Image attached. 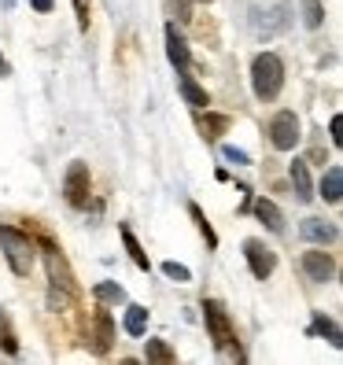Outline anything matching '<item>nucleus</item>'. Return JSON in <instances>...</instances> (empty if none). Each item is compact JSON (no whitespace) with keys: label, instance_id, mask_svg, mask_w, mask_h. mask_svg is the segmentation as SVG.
I'll return each instance as SVG.
<instances>
[{"label":"nucleus","instance_id":"6","mask_svg":"<svg viewBox=\"0 0 343 365\" xmlns=\"http://www.w3.org/2000/svg\"><path fill=\"white\" fill-rule=\"evenodd\" d=\"M63 192H67V203L74 210L89 207V166H85V163H71L67 178H63Z\"/></svg>","mask_w":343,"mask_h":365},{"label":"nucleus","instance_id":"11","mask_svg":"<svg viewBox=\"0 0 343 365\" xmlns=\"http://www.w3.org/2000/svg\"><path fill=\"white\" fill-rule=\"evenodd\" d=\"M299 236H303L307 244H321V247H325V244H332L336 236H339V229H336L332 222H321V218H307L303 225H299Z\"/></svg>","mask_w":343,"mask_h":365},{"label":"nucleus","instance_id":"19","mask_svg":"<svg viewBox=\"0 0 343 365\" xmlns=\"http://www.w3.org/2000/svg\"><path fill=\"white\" fill-rule=\"evenodd\" d=\"M122 329L130 332V336H144V329H148V307H130L126 310V321H122Z\"/></svg>","mask_w":343,"mask_h":365},{"label":"nucleus","instance_id":"27","mask_svg":"<svg viewBox=\"0 0 343 365\" xmlns=\"http://www.w3.org/2000/svg\"><path fill=\"white\" fill-rule=\"evenodd\" d=\"M222 155H225L229 163H237V166H251V155H247V152H240V148H232V144H225V148H222Z\"/></svg>","mask_w":343,"mask_h":365},{"label":"nucleus","instance_id":"7","mask_svg":"<svg viewBox=\"0 0 343 365\" xmlns=\"http://www.w3.org/2000/svg\"><path fill=\"white\" fill-rule=\"evenodd\" d=\"M244 259H247L251 273L259 277V281H266V277L277 269V255H273L262 240H244Z\"/></svg>","mask_w":343,"mask_h":365},{"label":"nucleus","instance_id":"18","mask_svg":"<svg viewBox=\"0 0 343 365\" xmlns=\"http://www.w3.org/2000/svg\"><path fill=\"white\" fill-rule=\"evenodd\" d=\"M118 232H122V244H126V251H130V259L137 262V269H144V273H148V269H152V262H148V255L140 251V244H137L133 229H130V225H122Z\"/></svg>","mask_w":343,"mask_h":365},{"label":"nucleus","instance_id":"29","mask_svg":"<svg viewBox=\"0 0 343 365\" xmlns=\"http://www.w3.org/2000/svg\"><path fill=\"white\" fill-rule=\"evenodd\" d=\"M329 133H332V144H336V148H343V118H339V115H332Z\"/></svg>","mask_w":343,"mask_h":365},{"label":"nucleus","instance_id":"31","mask_svg":"<svg viewBox=\"0 0 343 365\" xmlns=\"http://www.w3.org/2000/svg\"><path fill=\"white\" fill-rule=\"evenodd\" d=\"M52 4H56V0H30V8H34V11H41V15L52 11Z\"/></svg>","mask_w":343,"mask_h":365},{"label":"nucleus","instance_id":"25","mask_svg":"<svg viewBox=\"0 0 343 365\" xmlns=\"http://www.w3.org/2000/svg\"><path fill=\"white\" fill-rule=\"evenodd\" d=\"M225 130H229V118H225V115H210V111H207V118H203V137H210V140H214V137L225 133Z\"/></svg>","mask_w":343,"mask_h":365},{"label":"nucleus","instance_id":"21","mask_svg":"<svg viewBox=\"0 0 343 365\" xmlns=\"http://www.w3.org/2000/svg\"><path fill=\"white\" fill-rule=\"evenodd\" d=\"M93 295L100 299V303H126V288L118 281H100L93 284Z\"/></svg>","mask_w":343,"mask_h":365},{"label":"nucleus","instance_id":"2","mask_svg":"<svg viewBox=\"0 0 343 365\" xmlns=\"http://www.w3.org/2000/svg\"><path fill=\"white\" fill-rule=\"evenodd\" d=\"M0 251H4V259H8V266H11L15 277H30V269L37 262V244L30 240L23 229L0 225Z\"/></svg>","mask_w":343,"mask_h":365},{"label":"nucleus","instance_id":"30","mask_svg":"<svg viewBox=\"0 0 343 365\" xmlns=\"http://www.w3.org/2000/svg\"><path fill=\"white\" fill-rule=\"evenodd\" d=\"M170 8H174V15H178V23H188V0H170Z\"/></svg>","mask_w":343,"mask_h":365},{"label":"nucleus","instance_id":"24","mask_svg":"<svg viewBox=\"0 0 343 365\" xmlns=\"http://www.w3.org/2000/svg\"><path fill=\"white\" fill-rule=\"evenodd\" d=\"M303 23L310 30H317L321 23H325V8H321V0H303Z\"/></svg>","mask_w":343,"mask_h":365},{"label":"nucleus","instance_id":"33","mask_svg":"<svg viewBox=\"0 0 343 365\" xmlns=\"http://www.w3.org/2000/svg\"><path fill=\"white\" fill-rule=\"evenodd\" d=\"M200 4H210V0H200Z\"/></svg>","mask_w":343,"mask_h":365},{"label":"nucleus","instance_id":"15","mask_svg":"<svg viewBox=\"0 0 343 365\" xmlns=\"http://www.w3.org/2000/svg\"><path fill=\"white\" fill-rule=\"evenodd\" d=\"M321 196H325L329 203H339V196H343V166L325 170V178H321Z\"/></svg>","mask_w":343,"mask_h":365},{"label":"nucleus","instance_id":"8","mask_svg":"<svg viewBox=\"0 0 343 365\" xmlns=\"http://www.w3.org/2000/svg\"><path fill=\"white\" fill-rule=\"evenodd\" d=\"M299 266H303L307 281H314V284H329L332 277H336V262H332L329 251H307Z\"/></svg>","mask_w":343,"mask_h":365},{"label":"nucleus","instance_id":"12","mask_svg":"<svg viewBox=\"0 0 343 365\" xmlns=\"http://www.w3.org/2000/svg\"><path fill=\"white\" fill-rule=\"evenodd\" d=\"M288 11H292L288 4H277V8L262 11L266 19H255V30H259V34H266V37H273V34L288 30V23H292V15H288Z\"/></svg>","mask_w":343,"mask_h":365},{"label":"nucleus","instance_id":"14","mask_svg":"<svg viewBox=\"0 0 343 365\" xmlns=\"http://www.w3.org/2000/svg\"><path fill=\"white\" fill-rule=\"evenodd\" d=\"M288 174H292V188H295L299 203H310V200H314V185H310V170H307V163H303V159H295Z\"/></svg>","mask_w":343,"mask_h":365},{"label":"nucleus","instance_id":"26","mask_svg":"<svg viewBox=\"0 0 343 365\" xmlns=\"http://www.w3.org/2000/svg\"><path fill=\"white\" fill-rule=\"evenodd\" d=\"M163 273L170 277V281H178V284H188L192 281V269L181 266V262H163Z\"/></svg>","mask_w":343,"mask_h":365},{"label":"nucleus","instance_id":"22","mask_svg":"<svg viewBox=\"0 0 343 365\" xmlns=\"http://www.w3.org/2000/svg\"><path fill=\"white\" fill-rule=\"evenodd\" d=\"M0 347H4V354H19V339L11 329V317L4 310H0Z\"/></svg>","mask_w":343,"mask_h":365},{"label":"nucleus","instance_id":"13","mask_svg":"<svg viewBox=\"0 0 343 365\" xmlns=\"http://www.w3.org/2000/svg\"><path fill=\"white\" fill-rule=\"evenodd\" d=\"M255 218H259L270 232H285V214H281V207H277L273 200H255Z\"/></svg>","mask_w":343,"mask_h":365},{"label":"nucleus","instance_id":"32","mask_svg":"<svg viewBox=\"0 0 343 365\" xmlns=\"http://www.w3.org/2000/svg\"><path fill=\"white\" fill-rule=\"evenodd\" d=\"M0 78H11V63L4 56H0Z\"/></svg>","mask_w":343,"mask_h":365},{"label":"nucleus","instance_id":"23","mask_svg":"<svg viewBox=\"0 0 343 365\" xmlns=\"http://www.w3.org/2000/svg\"><path fill=\"white\" fill-rule=\"evenodd\" d=\"M188 214H192V222H196V229L203 232V240H207V247L214 251V247H218V232H214V229H210V222L203 218V210H200L196 203H192V207H188Z\"/></svg>","mask_w":343,"mask_h":365},{"label":"nucleus","instance_id":"9","mask_svg":"<svg viewBox=\"0 0 343 365\" xmlns=\"http://www.w3.org/2000/svg\"><path fill=\"white\" fill-rule=\"evenodd\" d=\"M115 347V321L107 310H96V321H93V354H107Z\"/></svg>","mask_w":343,"mask_h":365},{"label":"nucleus","instance_id":"10","mask_svg":"<svg viewBox=\"0 0 343 365\" xmlns=\"http://www.w3.org/2000/svg\"><path fill=\"white\" fill-rule=\"evenodd\" d=\"M166 56H170V63H174V67H178V74L192 67V52H188V41H185V37L178 34V26H174V23L166 26Z\"/></svg>","mask_w":343,"mask_h":365},{"label":"nucleus","instance_id":"3","mask_svg":"<svg viewBox=\"0 0 343 365\" xmlns=\"http://www.w3.org/2000/svg\"><path fill=\"white\" fill-rule=\"evenodd\" d=\"M251 89L259 100H277L285 89V63L273 52H259L251 63Z\"/></svg>","mask_w":343,"mask_h":365},{"label":"nucleus","instance_id":"4","mask_svg":"<svg viewBox=\"0 0 343 365\" xmlns=\"http://www.w3.org/2000/svg\"><path fill=\"white\" fill-rule=\"evenodd\" d=\"M203 317H207V332H210V339H214V347L218 351H225V347H232V321H229V310L218 303V299H207L203 303Z\"/></svg>","mask_w":343,"mask_h":365},{"label":"nucleus","instance_id":"1","mask_svg":"<svg viewBox=\"0 0 343 365\" xmlns=\"http://www.w3.org/2000/svg\"><path fill=\"white\" fill-rule=\"evenodd\" d=\"M45 266H48V307L63 310L74 303V277L67 269V259L59 255L52 240H45Z\"/></svg>","mask_w":343,"mask_h":365},{"label":"nucleus","instance_id":"16","mask_svg":"<svg viewBox=\"0 0 343 365\" xmlns=\"http://www.w3.org/2000/svg\"><path fill=\"white\" fill-rule=\"evenodd\" d=\"M178 89H181V96H185V103H192V107H207L210 103V96H207V89H200L196 81H192L185 71H181V78H178Z\"/></svg>","mask_w":343,"mask_h":365},{"label":"nucleus","instance_id":"28","mask_svg":"<svg viewBox=\"0 0 343 365\" xmlns=\"http://www.w3.org/2000/svg\"><path fill=\"white\" fill-rule=\"evenodd\" d=\"M74 11H78V26L89 30V0H74Z\"/></svg>","mask_w":343,"mask_h":365},{"label":"nucleus","instance_id":"5","mask_svg":"<svg viewBox=\"0 0 343 365\" xmlns=\"http://www.w3.org/2000/svg\"><path fill=\"white\" fill-rule=\"evenodd\" d=\"M299 118L295 111H277L273 122H270V144L277 148V152H292V148L299 144Z\"/></svg>","mask_w":343,"mask_h":365},{"label":"nucleus","instance_id":"17","mask_svg":"<svg viewBox=\"0 0 343 365\" xmlns=\"http://www.w3.org/2000/svg\"><path fill=\"white\" fill-rule=\"evenodd\" d=\"M144 358L148 361H159V365H174L178 361V354L170 351L166 339H144Z\"/></svg>","mask_w":343,"mask_h":365},{"label":"nucleus","instance_id":"20","mask_svg":"<svg viewBox=\"0 0 343 365\" xmlns=\"http://www.w3.org/2000/svg\"><path fill=\"white\" fill-rule=\"evenodd\" d=\"M314 332H317V336H325V339L332 343V347H339V343H343L339 325H336L332 317H325V314H314Z\"/></svg>","mask_w":343,"mask_h":365}]
</instances>
